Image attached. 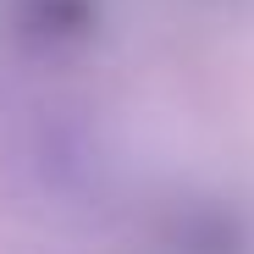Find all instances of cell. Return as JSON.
<instances>
[{
    "label": "cell",
    "mask_w": 254,
    "mask_h": 254,
    "mask_svg": "<svg viewBox=\"0 0 254 254\" xmlns=\"http://www.w3.org/2000/svg\"><path fill=\"white\" fill-rule=\"evenodd\" d=\"M6 22L22 39L39 45H61L94 28V0H6Z\"/></svg>",
    "instance_id": "1"
}]
</instances>
